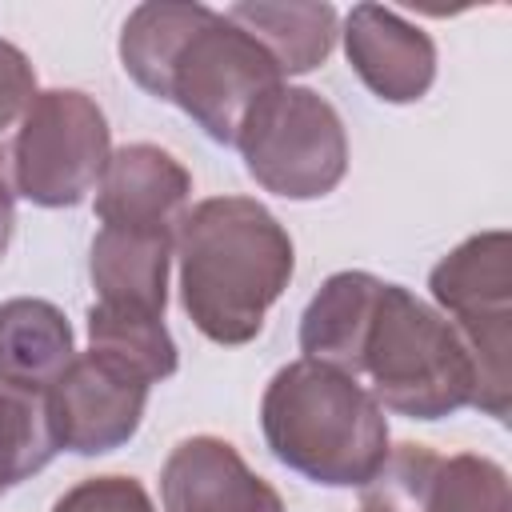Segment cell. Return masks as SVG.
I'll return each mask as SVG.
<instances>
[{"label": "cell", "mask_w": 512, "mask_h": 512, "mask_svg": "<svg viewBox=\"0 0 512 512\" xmlns=\"http://www.w3.org/2000/svg\"><path fill=\"white\" fill-rule=\"evenodd\" d=\"M380 284L372 272H336L320 284V292L308 300L300 316V352L304 360L328 364L336 372H348L356 340L368 324V312L380 296Z\"/></svg>", "instance_id": "2e32d148"}, {"label": "cell", "mask_w": 512, "mask_h": 512, "mask_svg": "<svg viewBox=\"0 0 512 512\" xmlns=\"http://www.w3.org/2000/svg\"><path fill=\"white\" fill-rule=\"evenodd\" d=\"M164 512H284L280 492L220 436L180 440L160 468Z\"/></svg>", "instance_id": "7c38bea8"}, {"label": "cell", "mask_w": 512, "mask_h": 512, "mask_svg": "<svg viewBox=\"0 0 512 512\" xmlns=\"http://www.w3.org/2000/svg\"><path fill=\"white\" fill-rule=\"evenodd\" d=\"M88 344L92 352L140 372L148 384H160L176 372V340L164 328L160 312L120 308V304H92L88 308Z\"/></svg>", "instance_id": "e0dca14e"}, {"label": "cell", "mask_w": 512, "mask_h": 512, "mask_svg": "<svg viewBox=\"0 0 512 512\" xmlns=\"http://www.w3.org/2000/svg\"><path fill=\"white\" fill-rule=\"evenodd\" d=\"M188 192L192 176L172 152L156 144H124L108 156L96 184V216L104 228L176 236L188 212Z\"/></svg>", "instance_id": "30bf717a"}, {"label": "cell", "mask_w": 512, "mask_h": 512, "mask_svg": "<svg viewBox=\"0 0 512 512\" xmlns=\"http://www.w3.org/2000/svg\"><path fill=\"white\" fill-rule=\"evenodd\" d=\"M108 156V120L88 92H36L12 140V192L40 208H76L100 184Z\"/></svg>", "instance_id": "52a82bcc"}, {"label": "cell", "mask_w": 512, "mask_h": 512, "mask_svg": "<svg viewBox=\"0 0 512 512\" xmlns=\"http://www.w3.org/2000/svg\"><path fill=\"white\" fill-rule=\"evenodd\" d=\"M180 304L212 344H248L284 296L296 252L284 224L248 196H212L176 232Z\"/></svg>", "instance_id": "7a4b0ae2"}, {"label": "cell", "mask_w": 512, "mask_h": 512, "mask_svg": "<svg viewBox=\"0 0 512 512\" xmlns=\"http://www.w3.org/2000/svg\"><path fill=\"white\" fill-rule=\"evenodd\" d=\"M32 96H36V72L28 56L0 36V136L24 116Z\"/></svg>", "instance_id": "ffe728a7"}, {"label": "cell", "mask_w": 512, "mask_h": 512, "mask_svg": "<svg viewBox=\"0 0 512 512\" xmlns=\"http://www.w3.org/2000/svg\"><path fill=\"white\" fill-rule=\"evenodd\" d=\"M12 224H16V204H12V188L0 172V260L8 252V240H12Z\"/></svg>", "instance_id": "44dd1931"}, {"label": "cell", "mask_w": 512, "mask_h": 512, "mask_svg": "<svg viewBox=\"0 0 512 512\" xmlns=\"http://www.w3.org/2000/svg\"><path fill=\"white\" fill-rule=\"evenodd\" d=\"M272 456L312 484L360 488L388 456V420L372 392L328 364H284L260 400Z\"/></svg>", "instance_id": "3957f363"}, {"label": "cell", "mask_w": 512, "mask_h": 512, "mask_svg": "<svg viewBox=\"0 0 512 512\" xmlns=\"http://www.w3.org/2000/svg\"><path fill=\"white\" fill-rule=\"evenodd\" d=\"M72 360V324L56 304L36 296L0 304V388L44 396Z\"/></svg>", "instance_id": "4fadbf2b"}, {"label": "cell", "mask_w": 512, "mask_h": 512, "mask_svg": "<svg viewBox=\"0 0 512 512\" xmlns=\"http://www.w3.org/2000/svg\"><path fill=\"white\" fill-rule=\"evenodd\" d=\"M360 512H512L508 472L476 452L396 444L360 484Z\"/></svg>", "instance_id": "ba28073f"}, {"label": "cell", "mask_w": 512, "mask_h": 512, "mask_svg": "<svg viewBox=\"0 0 512 512\" xmlns=\"http://www.w3.org/2000/svg\"><path fill=\"white\" fill-rule=\"evenodd\" d=\"M236 28H244L280 68V76L312 72L328 60L336 44V8L332 4H232L224 12Z\"/></svg>", "instance_id": "9a60e30c"}, {"label": "cell", "mask_w": 512, "mask_h": 512, "mask_svg": "<svg viewBox=\"0 0 512 512\" xmlns=\"http://www.w3.org/2000/svg\"><path fill=\"white\" fill-rule=\"evenodd\" d=\"M348 376H368L372 400L412 420L452 416L476 396V364L460 332L400 284H380Z\"/></svg>", "instance_id": "277c9868"}, {"label": "cell", "mask_w": 512, "mask_h": 512, "mask_svg": "<svg viewBox=\"0 0 512 512\" xmlns=\"http://www.w3.org/2000/svg\"><path fill=\"white\" fill-rule=\"evenodd\" d=\"M236 148L248 176L284 200H320L348 172L340 112L312 88L276 84L240 124Z\"/></svg>", "instance_id": "8992f818"}, {"label": "cell", "mask_w": 512, "mask_h": 512, "mask_svg": "<svg viewBox=\"0 0 512 512\" xmlns=\"http://www.w3.org/2000/svg\"><path fill=\"white\" fill-rule=\"evenodd\" d=\"M344 52L360 84L384 104H412L436 80L432 36L380 4H356L348 12Z\"/></svg>", "instance_id": "8fae6325"}, {"label": "cell", "mask_w": 512, "mask_h": 512, "mask_svg": "<svg viewBox=\"0 0 512 512\" xmlns=\"http://www.w3.org/2000/svg\"><path fill=\"white\" fill-rule=\"evenodd\" d=\"M124 72L156 100L176 104L216 144H236L252 104L284 84L272 56L204 4H140L120 32Z\"/></svg>", "instance_id": "6da1fadb"}, {"label": "cell", "mask_w": 512, "mask_h": 512, "mask_svg": "<svg viewBox=\"0 0 512 512\" xmlns=\"http://www.w3.org/2000/svg\"><path fill=\"white\" fill-rule=\"evenodd\" d=\"M172 248H176V236H164V232L100 228L92 240V256H88L96 304L144 308V312L164 316Z\"/></svg>", "instance_id": "5bb4252c"}, {"label": "cell", "mask_w": 512, "mask_h": 512, "mask_svg": "<svg viewBox=\"0 0 512 512\" xmlns=\"http://www.w3.org/2000/svg\"><path fill=\"white\" fill-rule=\"evenodd\" d=\"M60 452L44 396L0 388V496L20 480L36 476Z\"/></svg>", "instance_id": "ac0fdd59"}, {"label": "cell", "mask_w": 512, "mask_h": 512, "mask_svg": "<svg viewBox=\"0 0 512 512\" xmlns=\"http://www.w3.org/2000/svg\"><path fill=\"white\" fill-rule=\"evenodd\" d=\"M432 300L452 316L476 364L472 408L508 420L512 396V236L504 228L468 236L428 272Z\"/></svg>", "instance_id": "5b68a950"}, {"label": "cell", "mask_w": 512, "mask_h": 512, "mask_svg": "<svg viewBox=\"0 0 512 512\" xmlns=\"http://www.w3.org/2000/svg\"><path fill=\"white\" fill-rule=\"evenodd\" d=\"M52 512H156L148 488L136 476H88L72 484Z\"/></svg>", "instance_id": "d6986e66"}, {"label": "cell", "mask_w": 512, "mask_h": 512, "mask_svg": "<svg viewBox=\"0 0 512 512\" xmlns=\"http://www.w3.org/2000/svg\"><path fill=\"white\" fill-rule=\"evenodd\" d=\"M148 388L152 384L140 372L88 348L44 392L56 444L76 456H104L124 448L144 420Z\"/></svg>", "instance_id": "9c48e42d"}]
</instances>
